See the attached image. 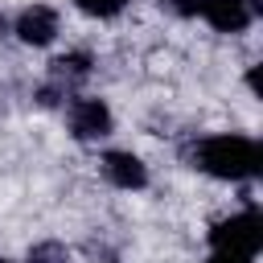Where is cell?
<instances>
[{
    "mask_svg": "<svg viewBox=\"0 0 263 263\" xmlns=\"http://www.w3.org/2000/svg\"><path fill=\"white\" fill-rule=\"evenodd\" d=\"M193 160H197V168L210 173V177H222V181H247V177L259 173L263 152H259V144L247 140V136H210V140L197 144Z\"/></svg>",
    "mask_w": 263,
    "mask_h": 263,
    "instance_id": "cell-1",
    "label": "cell"
},
{
    "mask_svg": "<svg viewBox=\"0 0 263 263\" xmlns=\"http://www.w3.org/2000/svg\"><path fill=\"white\" fill-rule=\"evenodd\" d=\"M53 66H58V78H78V74H86V58H82V53H70V58H58Z\"/></svg>",
    "mask_w": 263,
    "mask_h": 263,
    "instance_id": "cell-9",
    "label": "cell"
},
{
    "mask_svg": "<svg viewBox=\"0 0 263 263\" xmlns=\"http://www.w3.org/2000/svg\"><path fill=\"white\" fill-rule=\"evenodd\" d=\"M205 263H251V259H247V255H226V251H214Z\"/></svg>",
    "mask_w": 263,
    "mask_h": 263,
    "instance_id": "cell-11",
    "label": "cell"
},
{
    "mask_svg": "<svg viewBox=\"0 0 263 263\" xmlns=\"http://www.w3.org/2000/svg\"><path fill=\"white\" fill-rule=\"evenodd\" d=\"M210 242H214V251H226V255H255L259 247H263V226H259V214L255 210H242V214H234V218H226V222H218L214 230H210Z\"/></svg>",
    "mask_w": 263,
    "mask_h": 263,
    "instance_id": "cell-2",
    "label": "cell"
},
{
    "mask_svg": "<svg viewBox=\"0 0 263 263\" xmlns=\"http://www.w3.org/2000/svg\"><path fill=\"white\" fill-rule=\"evenodd\" d=\"M70 127H74L78 140H99V136H107V132H111V111H107V103H99V99H78V103L70 107Z\"/></svg>",
    "mask_w": 263,
    "mask_h": 263,
    "instance_id": "cell-3",
    "label": "cell"
},
{
    "mask_svg": "<svg viewBox=\"0 0 263 263\" xmlns=\"http://www.w3.org/2000/svg\"><path fill=\"white\" fill-rule=\"evenodd\" d=\"M53 33H58L53 8H41V4H37V8H25L21 21H16V37H21L25 45H49Z\"/></svg>",
    "mask_w": 263,
    "mask_h": 263,
    "instance_id": "cell-6",
    "label": "cell"
},
{
    "mask_svg": "<svg viewBox=\"0 0 263 263\" xmlns=\"http://www.w3.org/2000/svg\"><path fill=\"white\" fill-rule=\"evenodd\" d=\"M173 12H181V16H193V12H201V0H164Z\"/></svg>",
    "mask_w": 263,
    "mask_h": 263,
    "instance_id": "cell-10",
    "label": "cell"
},
{
    "mask_svg": "<svg viewBox=\"0 0 263 263\" xmlns=\"http://www.w3.org/2000/svg\"><path fill=\"white\" fill-rule=\"evenodd\" d=\"M103 173H107V181L119 185V189H144V185H148V168H144V160L132 156V152H107V156H103Z\"/></svg>",
    "mask_w": 263,
    "mask_h": 263,
    "instance_id": "cell-5",
    "label": "cell"
},
{
    "mask_svg": "<svg viewBox=\"0 0 263 263\" xmlns=\"http://www.w3.org/2000/svg\"><path fill=\"white\" fill-rule=\"evenodd\" d=\"M29 263H70V255H66V247H58V242H41V247H33Z\"/></svg>",
    "mask_w": 263,
    "mask_h": 263,
    "instance_id": "cell-7",
    "label": "cell"
},
{
    "mask_svg": "<svg viewBox=\"0 0 263 263\" xmlns=\"http://www.w3.org/2000/svg\"><path fill=\"white\" fill-rule=\"evenodd\" d=\"M0 263H8V259H0Z\"/></svg>",
    "mask_w": 263,
    "mask_h": 263,
    "instance_id": "cell-12",
    "label": "cell"
},
{
    "mask_svg": "<svg viewBox=\"0 0 263 263\" xmlns=\"http://www.w3.org/2000/svg\"><path fill=\"white\" fill-rule=\"evenodd\" d=\"M201 16L218 29V33H238L251 25V4L247 0H201Z\"/></svg>",
    "mask_w": 263,
    "mask_h": 263,
    "instance_id": "cell-4",
    "label": "cell"
},
{
    "mask_svg": "<svg viewBox=\"0 0 263 263\" xmlns=\"http://www.w3.org/2000/svg\"><path fill=\"white\" fill-rule=\"evenodd\" d=\"M82 12H90V16H115V12H123V4L127 0H74Z\"/></svg>",
    "mask_w": 263,
    "mask_h": 263,
    "instance_id": "cell-8",
    "label": "cell"
}]
</instances>
